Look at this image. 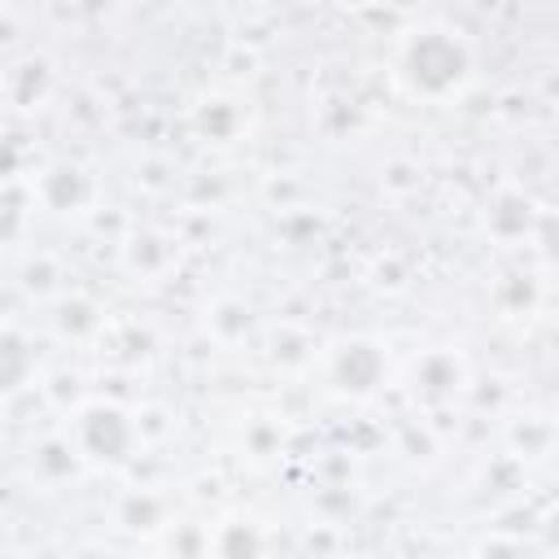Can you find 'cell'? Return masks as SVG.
Here are the masks:
<instances>
[{"label": "cell", "instance_id": "obj_1", "mask_svg": "<svg viewBox=\"0 0 559 559\" xmlns=\"http://www.w3.org/2000/svg\"><path fill=\"white\" fill-rule=\"evenodd\" d=\"M406 74L424 92H450L467 74V48L450 31H424L406 48Z\"/></svg>", "mask_w": 559, "mask_h": 559}]
</instances>
